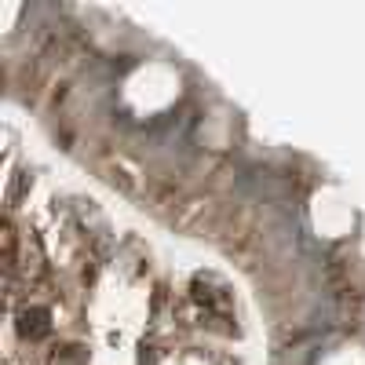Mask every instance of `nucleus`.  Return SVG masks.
<instances>
[]
</instances>
